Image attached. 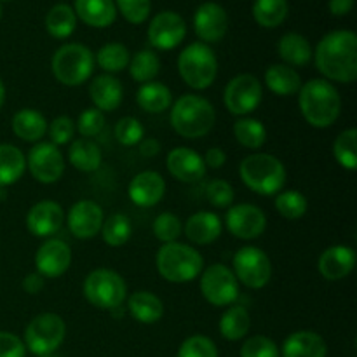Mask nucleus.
<instances>
[{
    "mask_svg": "<svg viewBox=\"0 0 357 357\" xmlns=\"http://www.w3.org/2000/svg\"><path fill=\"white\" fill-rule=\"evenodd\" d=\"M312 58L326 80L352 84L357 79V35L351 30L330 31L319 40Z\"/></svg>",
    "mask_w": 357,
    "mask_h": 357,
    "instance_id": "nucleus-1",
    "label": "nucleus"
},
{
    "mask_svg": "<svg viewBox=\"0 0 357 357\" xmlns=\"http://www.w3.org/2000/svg\"><path fill=\"white\" fill-rule=\"evenodd\" d=\"M298 107L307 124L316 129H326L340 117L342 98L330 80L312 79L300 87Z\"/></svg>",
    "mask_w": 357,
    "mask_h": 357,
    "instance_id": "nucleus-2",
    "label": "nucleus"
},
{
    "mask_svg": "<svg viewBox=\"0 0 357 357\" xmlns=\"http://www.w3.org/2000/svg\"><path fill=\"white\" fill-rule=\"evenodd\" d=\"M169 122L181 138L199 139L215 128L216 110L211 101L199 94H183L171 105Z\"/></svg>",
    "mask_w": 357,
    "mask_h": 357,
    "instance_id": "nucleus-3",
    "label": "nucleus"
},
{
    "mask_svg": "<svg viewBox=\"0 0 357 357\" xmlns=\"http://www.w3.org/2000/svg\"><path fill=\"white\" fill-rule=\"evenodd\" d=\"M239 176L251 192L271 197L284 190L288 174L284 164L278 157L271 153H251L241 160Z\"/></svg>",
    "mask_w": 357,
    "mask_h": 357,
    "instance_id": "nucleus-4",
    "label": "nucleus"
},
{
    "mask_svg": "<svg viewBox=\"0 0 357 357\" xmlns=\"http://www.w3.org/2000/svg\"><path fill=\"white\" fill-rule=\"evenodd\" d=\"M155 267L160 278L173 284L190 282L204 271V258L195 248L183 243L162 244L155 257Z\"/></svg>",
    "mask_w": 357,
    "mask_h": 357,
    "instance_id": "nucleus-5",
    "label": "nucleus"
},
{
    "mask_svg": "<svg viewBox=\"0 0 357 357\" xmlns=\"http://www.w3.org/2000/svg\"><path fill=\"white\" fill-rule=\"evenodd\" d=\"M178 72L188 87L204 91L218 77V58L208 44L194 42L178 56Z\"/></svg>",
    "mask_w": 357,
    "mask_h": 357,
    "instance_id": "nucleus-6",
    "label": "nucleus"
},
{
    "mask_svg": "<svg viewBox=\"0 0 357 357\" xmlns=\"http://www.w3.org/2000/svg\"><path fill=\"white\" fill-rule=\"evenodd\" d=\"M94 54L84 44H65L51 59L52 75L59 84L77 87L87 82L94 72Z\"/></svg>",
    "mask_w": 357,
    "mask_h": 357,
    "instance_id": "nucleus-7",
    "label": "nucleus"
},
{
    "mask_svg": "<svg viewBox=\"0 0 357 357\" xmlns=\"http://www.w3.org/2000/svg\"><path fill=\"white\" fill-rule=\"evenodd\" d=\"M84 296L91 305L101 310L121 307L128 296V284L119 272L112 268H96L84 279Z\"/></svg>",
    "mask_w": 357,
    "mask_h": 357,
    "instance_id": "nucleus-8",
    "label": "nucleus"
},
{
    "mask_svg": "<svg viewBox=\"0 0 357 357\" xmlns=\"http://www.w3.org/2000/svg\"><path fill=\"white\" fill-rule=\"evenodd\" d=\"M66 337V324L58 314L44 312L35 316L24 331V347L31 354L42 357L61 347Z\"/></svg>",
    "mask_w": 357,
    "mask_h": 357,
    "instance_id": "nucleus-9",
    "label": "nucleus"
},
{
    "mask_svg": "<svg viewBox=\"0 0 357 357\" xmlns=\"http://www.w3.org/2000/svg\"><path fill=\"white\" fill-rule=\"evenodd\" d=\"M201 293L213 307H230L239 298V281L232 268L223 264H213L201 272Z\"/></svg>",
    "mask_w": 357,
    "mask_h": 357,
    "instance_id": "nucleus-10",
    "label": "nucleus"
},
{
    "mask_svg": "<svg viewBox=\"0 0 357 357\" xmlns=\"http://www.w3.org/2000/svg\"><path fill=\"white\" fill-rule=\"evenodd\" d=\"M232 272L241 284L261 289L271 282L272 264L268 255L257 246H244L234 255Z\"/></svg>",
    "mask_w": 357,
    "mask_h": 357,
    "instance_id": "nucleus-11",
    "label": "nucleus"
},
{
    "mask_svg": "<svg viewBox=\"0 0 357 357\" xmlns=\"http://www.w3.org/2000/svg\"><path fill=\"white\" fill-rule=\"evenodd\" d=\"M264 100L261 82L251 73H241L227 84L223 91V103L227 110L237 117H248L260 107Z\"/></svg>",
    "mask_w": 357,
    "mask_h": 357,
    "instance_id": "nucleus-12",
    "label": "nucleus"
},
{
    "mask_svg": "<svg viewBox=\"0 0 357 357\" xmlns=\"http://www.w3.org/2000/svg\"><path fill=\"white\" fill-rule=\"evenodd\" d=\"M26 167L38 183L52 185L65 174V157L51 142H38L28 152Z\"/></svg>",
    "mask_w": 357,
    "mask_h": 357,
    "instance_id": "nucleus-13",
    "label": "nucleus"
},
{
    "mask_svg": "<svg viewBox=\"0 0 357 357\" xmlns=\"http://www.w3.org/2000/svg\"><path fill=\"white\" fill-rule=\"evenodd\" d=\"M225 225L232 236L243 241H253L267 229V216L258 206L243 202L227 209Z\"/></svg>",
    "mask_w": 357,
    "mask_h": 357,
    "instance_id": "nucleus-14",
    "label": "nucleus"
},
{
    "mask_svg": "<svg viewBox=\"0 0 357 357\" xmlns=\"http://www.w3.org/2000/svg\"><path fill=\"white\" fill-rule=\"evenodd\" d=\"M149 42L159 51H171L185 40L187 23L174 10H162L149 24Z\"/></svg>",
    "mask_w": 357,
    "mask_h": 357,
    "instance_id": "nucleus-15",
    "label": "nucleus"
},
{
    "mask_svg": "<svg viewBox=\"0 0 357 357\" xmlns=\"http://www.w3.org/2000/svg\"><path fill=\"white\" fill-rule=\"evenodd\" d=\"M105 222V213L98 202L82 199L75 202L68 209L66 215V225L70 234L80 241H87L96 237L101 232V225Z\"/></svg>",
    "mask_w": 357,
    "mask_h": 357,
    "instance_id": "nucleus-16",
    "label": "nucleus"
},
{
    "mask_svg": "<svg viewBox=\"0 0 357 357\" xmlns=\"http://www.w3.org/2000/svg\"><path fill=\"white\" fill-rule=\"evenodd\" d=\"M72 265V250L61 239H47L35 253V268L42 278L58 279Z\"/></svg>",
    "mask_w": 357,
    "mask_h": 357,
    "instance_id": "nucleus-17",
    "label": "nucleus"
},
{
    "mask_svg": "<svg viewBox=\"0 0 357 357\" xmlns=\"http://www.w3.org/2000/svg\"><path fill=\"white\" fill-rule=\"evenodd\" d=\"M194 30L202 44H216L229 30L227 10L216 2H204L194 14Z\"/></svg>",
    "mask_w": 357,
    "mask_h": 357,
    "instance_id": "nucleus-18",
    "label": "nucleus"
},
{
    "mask_svg": "<svg viewBox=\"0 0 357 357\" xmlns=\"http://www.w3.org/2000/svg\"><path fill=\"white\" fill-rule=\"evenodd\" d=\"M166 166L171 176L181 183H197L208 173L204 159L194 149L176 146L166 157Z\"/></svg>",
    "mask_w": 357,
    "mask_h": 357,
    "instance_id": "nucleus-19",
    "label": "nucleus"
},
{
    "mask_svg": "<svg viewBox=\"0 0 357 357\" xmlns=\"http://www.w3.org/2000/svg\"><path fill=\"white\" fill-rule=\"evenodd\" d=\"M65 223V211L56 201H40L30 208L26 215V227L31 236L52 237Z\"/></svg>",
    "mask_w": 357,
    "mask_h": 357,
    "instance_id": "nucleus-20",
    "label": "nucleus"
},
{
    "mask_svg": "<svg viewBox=\"0 0 357 357\" xmlns=\"http://www.w3.org/2000/svg\"><path fill=\"white\" fill-rule=\"evenodd\" d=\"M128 195L132 204L139 208H152L166 195V181L157 171H143L131 180Z\"/></svg>",
    "mask_w": 357,
    "mask_h": 357,
    "instance_id": "nucleus-21",
    "label": "nucleus"
},
{
    "mask_svg": "<svg viewBox=\"0 0 357 357\" xmlns=\"http://www.w3.org/2000/svg\"><path fill=\"white\" fill-rule=\"evenodd\" d=\"M317 267H319L321 275L326 281H342L354 271L356 251L351 246H344V244L330 246L319 257Z\"/></svg>",
    "mask_w": 357,
    "mask_h": 357,
    "instance_id": "nucleus-22",
    "label": "nucleus"
},
{
    "mask_svg": "<svg viewBox=\"0 0 357 357\" xmlns=\"http://www.w3.org/2000/svg\"><path fill=\"white\" fill-rule=\"evenodd\" d=\"M223 222L216 213L213 211H197L183 225V234L192 244L197 246H206L211 244L222 236Z\"/></svg>",
    "mask_w": 357,
    "mask_h": 357,
    "instance_id": "nucleus-23",
    "label": "nucleus"
},
{
    "mask_svg": "<svg viewBox=\"0 0 357 357\" xmlns=\"http://www.w3.org/2000/svg\"><path fill=\"white\" fill-rule=\"evenodd\" d=\"M89 96L94 108L100 112H115L124 100V87L117 77L110 73L94 77L89 84Z\"/></svg>",
    "mask_w": 357,
    "mask_h": 357,
    "instance_id": "nucleus-24",
    "label": "nucleus"
},
{
    "mask_svg": "<svg viewBox=\"0 0 357 357\" xmlns=\"http://www.w3.org/2000/svg\"><path fill=\"white\" fill-rule=\"evenodd\" d=\"M73 10L77 20L93 28H107L117 20L114 0H75Z\"/></svg>",
    "mask_w": 357,
    "mask_h": 357,
    "instance_id": "nucleus-25",
    "label": "nucleus"
},
{
    "mask_svg": "<svg viewBox=\"0 0 357 357\" xmlns=\"http://www.w3.org/2000/svg\"><path fill=\"white\" fill-rule=\"evenodd\" d=\"M326 342L316 331H295L282 344V357H326Z\"/></svg>",
    "mask_w": 357,
    "mask_h": 357,
    "instance_id": "nucleus-26",
    "label": "nucleus"
},
{
    "mask_svg": "<svg viewBox=\"0 0 357 357\" xmlns=\"http://www.w3.org/2000/svg\"><path fill=\"white\" fill-rule=\"evenodd\" d=\"M128 312L142 324H155L164 316V303L150 291H136L128 298Z\"/></svg>",
    "mask_w": 357,
    "mask_h": 357,
    "instance_id": "nucleus-27",
    "label": "nucleus"
},
{
    "mask_svg": "<svg viewBox=\"0 0 357 357\" xmlns=\"http://www.w3.org/2000/svg\"><path fill=\"white\" fill-rule=\"evenodd\" d=\"M13 131L20 139L28 143H38L47 132V121L33 108H23L13 117Z\"/></svg>",
    "mask_w": 357,
    "mask_h": 357,
    "instance_id": "nucleus-28",
    "label": "nucleus"
},
{
    "mask_svg": "<svg viewBox=\"0 0 357 357\" xmlns=\"http://www.w3.org/2000/svg\"><path fill=\"white\" fill-rule=\"evenodd\" d=\"M265 84H267L268 91L278 96H295L302 87V77L295 68L281 63V65L268 66L265 72Z\"/></svg>",
    "mask_w": 357,
    "mask_h": 357,
    "instance_id": "nucleus-29",
    "label": "nucleus"
},
{
    "mask_svg": "<svg viewBox=\"0 0 357 357\" xmlns=\"http://www.w3.org/2000/svg\"><path fill=\"white\" fill-rule=\"evenodd\" d=\"M278 52L284 65L291 66V68L293 66L309 65L314 56L310 42L303 35L295 33V31L282 35L278 44Z\"/></svg>",
    "mask_w": 357,
    "mask_h": 357,
    "instance_id": "nucleus-30",
    "label": "nucleus"
},
{
    "mask_svg": "<svg viewBox=\"0 0 357 357\" xmlns=\"http://www.w3.org/2000/svg\"><path fill=\"white\" fill-rule=\"evenodd\" d=\"M136 103L149 114H162V112L169 110L173 105V94L166 84L152 80V82L142 84L136 93Z\"/></svg>",
    "mask_w": 357,
    "mask_h": 357,
    "instance_id": "nucleus-31",
    "label": "nucleus"
},
{
    "mask_svg": "<svg viewBox=\"0 0 357 357\" xmlns=\"http://www.w3.org/2000/svg\"><path fill=\"white\" fill-rule=\"evenodd\" d=\"M68 160L77 171L93 173L103 162V152L100 146L87 138L73 139L68 149Z\"/></svg>",
    "mask_w": 357,
    "mask_h": 357,
    "instance_id": "nucleus-32",
    "label": "nucleus"
},
{
    "mask_svg": "<svg viewBox=\"0 0 357 357\" xmlns=\"http://www.w3.org/2000/svg\"><path fill=\"white\" fill-rule=\"evenodd\" d=\"M26 171V157L17 146L2 143L0 145V188L10 187L21 180Z\"/></svg>",
    "mask_w": 357,
    "mask_h": 357,
    "instance_id": "nucleus-33",
    "label": "nucleus"
},
{
    "mask_svg": "<svg viewBox=\"0 0 357 357\" xmlns=\"http://www.w3.org/2000/svg\"><path fill=\"white\" fill-rule=\"evenodd\" d=\"M251 326V317L246 307L230 305L220 319V335L229 342L243 340Z\"/></svg>",
    "mask_w": 357,
    "mask_h": 357,
    "instance_id": "nucleus-34",
    "label": "nucleus"
},
{
    "mask_svg": "<svg viewBox=\"0 0 357 357\" xmlns=\"http://www.w3.org/2000/svg\"><path fill=\"white\" fill-rule=\"evenodd\" d=\"M77 28L75 10L68 3H56L45 16V30L54 38H68Z\"/></svg>",
    "mask_w": 357,
    "mask_h": 357,
    "instance_id": "nucleus-35",
    "label": "nucleus"
},
{
    "mask_svg": "<svg viewBox=\"0 0 357 357\" xmlns=\"http://www.w3.org/2000/svg\"><path fill=\"white\" fill-rule=\"evenodd\" d=\"M232 131L237 143L243 145L244 149L258 150L265 145V142H267V128L264 126V122L257 121V119H237V121L234 122Z\"/></svg>",
    "mask_w": 357,
    "mask_h": 357,
    "instance_id": "nucleus-36",
    "label": "nucleus"
},
{
    "mask_svg": "<svg viewBox=\"0 0 357 357\" xmlns=\"http://www.w3.org/2000/svg\"><path fill=\"white\" fill-rule=\"evenodd\" d=\"M289 14L288 0H255L253 17L260 26L278 28Z\"/></svg>",
    "mask_w": 357,
    "mask_h": 357,
    "instance_id": "nucleus-37",
    "label": "nucleus"
},
{
    "mask_svg": "<svg viewBox=\"0 0 357 357\" xmlns=\"http://www.w3.org/2000/svg\"><path fill=\"white\" fill-rule=\"evenodd\" d=\"M129 61H131V52L121 42L105 44L94 56V63H98V66L110 75L128 68Z\"/></svg>",
    "mask_w": 357,
    "mask_h": 357,
    "instance_id": "nucleus-38",
    "label": "nucleus"
},
{
    "mask_svg": "<svg viewBox=\"0 0 357 357\" xmlns=\"http://www.w3.org/2000/svg\"><path fill=\"white\" fill-rule=\"evenodd\" d=\"M101 237L105 244L112 248H121L131 239L132 236V223L131 218L124 213H114L108 216L101 225Z\"/></svg>",
    "mask_w": 357,
    "mask_h": 357,
    "instance_id": "nucleus-39",
    "label": "nucleus"
},
{
    "mask_svg": "<svg viewBox=\"0 0 357 357\" xmlns=\"http://www.w3.org/2000/svg\"><path fill=\"white\" fill-rule=\"evenodd\" d=\"M129 75L139 84L152 82L160 72V59L150 49H143V51L136 52L129 61Z\"/></svg>",
    "mask_w": 357,
    "mask_h": 357,
    "instance_id": "nucleus-40",
    "label": "nucleus"
},
{
    "mask_svg": "<svg viewBox=\"0 0 357 357\" xmlns=\"http://www.w3.org/2000/svg\"><path fill=\"white\" fill-rule=\"evenodd\" d=\"M333 155L344 169H357V131L354 128L345 129L333 143Z\"/></svg>",
    "mask_w": 357,
    "mask_h": 357,
    "instance_id": "nucleus-41",
    "label": "nucleus"
},
{
    "mask_svg": "<svg viewBox=\"0 0 357 357\" xmlns=\"http://www.w3.org/2000/svg\"><path fill=\"white\" fill-rule=\"evenodd\" d=\"M275 209L286 220H300L309 209V201L300 190H281L275 195Z\"/></svg>",
    "mask_w": 357,
    "mask_h": 357,
    "instance_id": "nucleus-42",
    "label": "nucleus"
},
{
    "mask_svg": "<svg viewBox=\"0 0 357 357\" xmlns=\"http://www.w3.org/2000/svg\"><path fill=\"white\" fill-rule=\"evenodd\" d=\"M152 230L157 241H160L162 244H169L176 243L178 237L183 232V225L174 213H162L153 220Z\"/></svg>",
    "mask_w": 357,
    "mask_h": 357,
    "instance_id": "nucleus-43",
    "label": "nucleus"
},
{
    "mask_svg": "<svg viewBox=\"0 0 357 357\" xmlns=\"http://www.w3.org/2000/svg\"><path fill=\"white\" fill-rule=\"evenodd\" d=\"M176 357H218V349L211 338L204 335H194L180 345Z\"/></svg>",
    "mask_w": 357,
    "mask_h": 357,
    "instance_id": "nucleus-44",
    "label": "nucleus"
},
{
    "mask_svg": "<svg viewBox=\"0 0 357 357\" xmlns=\"http://www.w3.org/2000/svg\"><path fill=\"white\" fill-rule=\"evenodd\" d=\"M115 138L121 145L135 146L145 138V128L142 122L135 117H122L115 124Z\"/></svg>",
    "mask_w": 357,
    "mask_h": 357,
    "instance_id": "nucleus-45",
    "label": "nucleus"
},
{
    "mask_svg": "<svg viewBox=\"0 0 357 357\" xmlns=\"http://www.w3.org/2000/svg\"><path fill=\"white\" fill-rule=\"evenodd\" d=\"M105 124H107V121H105L103 112H100L98 108H86L77 119L75 129L82 138L91 139L103 131Z\"/></svg>",
    "mask_w": 357,
    "mask_h": 357,
    "instance_id": "nucleus-46",
    "label": "nucleus"
},
{
    "mask_svg": "<svg viewBox=\"0 0 357 357\" xmlns=\"http://www.w3.org/2000/svg\"><path fill=\"white\" fill-rule=\"evenodd\" d=\"M117 10L124 16L126 21L132 24H142L149 20L152 2L150 0H114Z\"/></svg>",
    "mask_w": 357,
    "mask_h": 357,
    "instance_id": "nucleus-47",
    "label": "nucleus"
},
{
    "mask_svg": "<svg viewBox=\"0 0 357 357\" xmlns=\"http://www.w3.org/2000/svg\"><path fill=\"white\" fill-rule=\"evenodd\" d=\"M206 199L215 208H230L236 199V192L229 181L211 180L206 185Z\"/></svg>",
    "mask_w": 357,
    "mask_h": 357,
    "instance_id": "nucleus-48",
    "label": "nucleus"
},
{
    "mask_svg": "<svg viewBox=\"0 0 357 357\" xmlns=\"http://www.w3.org/2000/svg\"><path fill=\"white\" fill-rule=\"evenodd\" d=\"M241 357H279V349L274 340L264 335L248 338L241 347Z\"/></svg>",
    "mask_w": 357,
    "mask_h": 357,
    "instance_id": "nucleus-49",
    "label": "nucleus"
},
{
    "mask_svg": "<svg viewBox=\"0 0 357 357\" xmlns=\"http://www.w3.org/2000/svg\"><path fill=\"white\" fill-rule=\"evenodd\" d=\"M75 131V122L70 117H66V115H59L47 126V135L51 138L52 145L56 146L66 145V143L72 142Z\"/></svg>",
    "mask_w": 357,
    "mask_h": 357,
    "instance_id": "nucleus-50",
    "label": "nucleus"
},
{
    "mask_svg": "<svg viewBox=\"0 0 357 357\" xmlns=\"http://www.w3.org/2000/svg\"><path fill=\"white\" fill-rule=\"evenodd\" d=\"M26 347L17 335L0 331V357H24Z\"/></svg>",
    "mask_w": 357,
    "mask_h": 357,
    "instance_id": "nucleus-51",
    "label": "nucleus"
},
{
    "mask_svg": "<svg viewBox=\"0 0 357 357\" xmlns=\"http://www.w3.org/2000/svg\"><path fill=\"white\" fill-rule=\"evenodd\" d=\"M202 159H204L206 167H209V169H220V167L225 166L227 153L220 146H213V149H209L206 152V155Z\"/></svg>",
    "mask_w": 357,
    "mask_h": 357,
    "instance_id": "nucleus-52",
    "label": "nucleus"
},
{
    "mask_svg": "<svg viewBox=\"0 0 357 357\" xmlns=\"http://www.w3.org/2000/svg\"><path fill=\"white\" fill-rule=\"evenodd\" d=\"M45 286V278H42L38 272H31L26 278L23 279V289L28 295H38V293L44 289Z\"/></svg>",
    "mask_w": 357,
    "mask_h": 357,
    "instance_id": "nucleus-53",
    "label": "nucleus"
},
{
    "mask_svg": "<svg viewBox=\"0 0 357 357\" xmlns=\"http://www.w3.org/2000/svg\"><path fill=\"white\" fill-rule=\"evenodd\" d=\"M139 155L146 157V159H152V157H157L160 152V143L159 139L155 138H143L142 142L138 143Z\"/></svg>",
    "mask_w": 357,
    "mask_h": 357,
    "instance_id": "nucleus-54",
    "label": "nucleus"
},
{
    "mask_svg": "<svg viewBox=\"0 0 357 357\" xmlns=\"http://www.w3.org/2000/svg\"><path fill=\"white\" fill-rule=\"evenodd\" d=\"M354 7V0H330L328 9L333 16H347Z\"/></svg>",
    "mask_w": 357,
    "mask_h": 357,
    "instance_id": "nucleus-55",
    "label": "nucleus"
},
{
    "mask_svg": "<svg viewBox=\"0 0 357 357\" xmlns=\"http://www.w3.org/2000/svg\"><path fill=\"white\" fill-rule=\"evenodd\" d=\"M3 101H6V86H3L2 79H0V108L3 107Z\"/></svg>",
    "mask_w": 357,
    "mask_h": 357,
    "instance_id": "nucleus-56",
    "label": "nucleus"
},
{
    "mask_svg": "<svg viewBox=\"0 0 357 357\" xmlns=\"http://www.w3.org/2000/svg\"><path fill=\"white\" fill-rule=\"evenodd\" d=\"M42 357H59V356H56V352H52V354H47V356H42Z\"/></svg>",
    "mask_w": 357,
    "mask_h": 357,
    "instance_id": "nucleus-57",
    "label": "nucleus"
},
{
    "mask_svg": "<svg viewBox=\"0 0 357 357\" xmlns=\"http://www.w3.org/2000/svg\"><path fill=\"white\" fill-rule=\"evenodd\" d=\"M2 2H9V0H2Z\"/></svg>",
    "mask_w": 357,
    "mask_h": 357,
    "instance_id": "nucleus-58",
    "label": "nucleus"
}]
</instances>
